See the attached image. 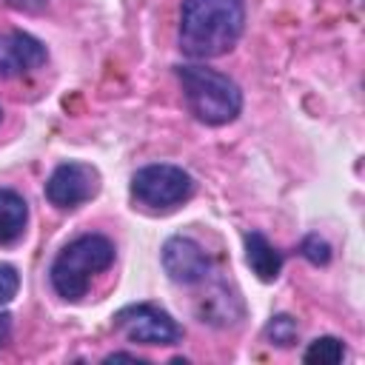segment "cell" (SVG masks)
<instances>
[{
    "label": "cell",
    "instance_id": "obj_17",
    "mask_svg": "<svg viewBox=\"0 0 365 365\" xmlns=\"http://www.w3.org/2000/svg\"><path fill=\"white\" fill-rule=\"evenodd\" d=\"M9 334H11V314L0 311V345L9 339Z\"/></svg>",
    "mask_w": 365,
    "mask_h": 365
},
{
    "label": "cell",
    "instance_id": "obj_6",
    "mask_svg": "<svg viewBox=\"0 0 365 365\" xmlns=\"http://www.w3.org/2000/svg\"><path fill=\"white\" fill-rule=\"evenodd\" d=\"M100 171L91 163L66 160L46 180V200L60 211H74L100 194Z\"/></svg>",
    "mask_w": 365,
    "mask_h": 365
},
{
    "label": "cell",
    "instance_id": "obj_4",
    "mask_svg": "<svg viewBox=\"0 0 365 365\" xmlns=\"http://www.w3.org/2000/svg\"><path fill=\"white\" fill-rule=\"evenodd\" d=\"M194 177L174 163H148L131 174V200L148 211H171L191 200Z\"/></svg>",
    "mask_w": 365,
    "mask_h": 365
},
{
    "label": "cell",
    "instance_id": "obj_18",
    "mask_svg": "<svg viewBox=\"0 0 365 365\" xmlns=\"http://www.w3.org/2000/svg\"><path fill=\"white\" fill-rule=\"evenodd\" d=\"M0 120H3V108H0Z\"/></svg>",
    "mask_w": 365,
    "mask_h": 365
},
{
    "label": "cell",
    "instance_id": "obj_14",
    "mask_svg": "<svg viewBox=\"0 0 365 365\" xmlns=\"http://www.w3.org/2000/svg\"><path fill=\"white\" fill-rule=\"evenodd\" d=\"M20 291V274L14 265L0 262V305H9Z\"/></svg>",
    "mask_w": 365,
    "mask_h": 365
},
{
    "label": "cell",
    "instance_id": "obj_13",
    "mask_svg": "<svg viewBox=\"0 0 365 365\" xmlns=\"http://www.w3.org/2000/svg\"><path fill=\"white\" fill-rule=\"evenodd\" d=\"M299 257H305L311 265H328L331 262V245L319 234H308L299 242Z\"/></svg>",
    "mask_w": 365,
    "mask_h": 365
},
{
    "label": "cell",
    "instance_id": "obj_8",
    "mask_svg": "<svg viewBox=\"0 0 365 365\" xmlns=\"http://www.w3.org/2000/svg\"><path fill=\"white\" fill-rule=\"evenodd\" d=\"M48 60L46 46L29 31H3L0 34V80H14L37 71Z\"/></svg>",
    "mask_w": 365,
    "mask_h": 365
},
{
    "label": "cell",
    "instance_id": "obj_9",
    "mask_svg": "<svg viewBox=\"0 0 365 365\" xmlns=\"http://www.w3.org/2000/svg\"><path fill=\"white\" fill-rule=\"evenodd\" d=\"M245 262L257 274V279L274 282L282 274L285 257H282V251H277L271 245V240L262 231H248L245 234Z\"/></svg>",
    "mask_w": 365,
    "mask_h": 365
},
{
    "label": "cell",
    "instance_id": "obj_15",
    "mask_svg": "<svg viewBox=\"0 0 365 365\" xmlns=\"http://www.w3.org/2000/svg\"><path fill=\"white\" fill-rule=\"evenodd\" d=\"M6 3L17 11H26V14H40L48 6V0H6Z\"/></svg>",
    "mask_w": 365,
    "mask_h": 365
},
{
    "label": "cell",
    "instance_id": "obj_2",
    "mask_svg": "<svg viewBox=\"0 0 365 365\" xmlns=\"http://www.w3.org/2000/svg\"><path fill=\"white\" fill-rule=\"evenodd\" d=\"M117 251L114 242L103 234H80L66 242L48 268V282L54 294L66 302H80L91 279L111 268Z\"/></svg>",
    "mask_w": 365,
    "mask_h": 365
},
{
    "label": "cell",
    "instance_id": "obj_1",
    "mask_svg": "<svg viewBox=\"0 0 365 365\" xmlns=\"http://www.w3.org/2000/svg\"><path fill=\"white\" fill-rule=\"evenodd\" d=\"M245 31V0H182L180 51L191 60H211L231 51Z\"/></svg>",
    "mask_w": 365,
    "mask_h": 365
},
{
    "label": "cell",
    "instance_id": "obj_12",
    "mask_svg": "<svg viewBox=\"0 0 365 365\" xmlns=\"http://www.w3.org/2000/svg\"><path fill=\"white\" fill-rule=\"evenodd\" d=\"M265 339L271 342V345H277V348H291L294 342H297V336H299V325H297V319L291 317V314H274L268 322H265Z\"/></svg>",
    "mask_w": 365,
    "mask_h": 365
},
{
    "label": "cell",
    "instance_id": "obj_16",
    "mask_svg": "<svg viewBox=\"0 0 365 365\" xmlns=\"http://www.w3.org/2000/svg\"><path fill=\"white\" fill-rule=\"evenodd\" d=\"M120 359H125V362H137V365H140V362H145L143 356H137V354H128V351H114V354H108L103 362H120Z\"/></svg>",
    "mask_w": 365,
    "mask_h": 365
},
{
    "label": "cell",
    "instance_id": "obj_7",
    "mask_svg": "<svg viewBox=\"0 0 365 365\" xmlns=\"http://www.w3.org/2000/svg\"><path fill=\"white\" fill-rule=\"evenodd\" d=\"M160 262L168 279L177 285H200L211 274V257L194 237L185 234H174L163 242Z\"/></svg>",
    "mask_w": 365,
    "mask_h": 365
},
{
    "label": "cell",
    "instance_id": "obj_5",
    "mask_svg": "<svg viewBox=\"0 0 365 365\" xmlns=\"http://www.w3.org/2000/svg\"><path fill=\"white\" fill-rule=\"evenodd\" d=\"M114 328L137 345H177L182 339L180 322L154 302H131L111 317Z\"/></svg>",
    "mask_w": 365,
    "mask_h": 365
},
{
    "label": "cell",
    "instance_id": "obj_10",
    "mask_svg": "<svg viewBox=\"0 0 365 365\" xmlns=\"http://www.w3.org/2000/svg\"><path fill=\"white\" fill-rule=\"evenodd\" d=\"M29 225V202L14 188H0V245H11Z\"/></svg>",
    "mask_w": 365,
    "mask_h": 365
},
{
    "label": "cell",
    "instance_id": "obj_11",
    "mask_svg": "<svg viewBox=\"0 0 365 365\" xmlns=\"http://www.w3.org/2000/svg\"><path fill=\"white\" fill-rule=\"evenodd\" d=\"M345 359V342L336 336H317L302 351V362H319V365H336Z\"/></svg>",
    "mask_w": 365,
    "mask_h": 365
},
{
    "label": "cell",
    "instance_id": "obj_3",
    "mask_svg": "<svg viewBox=\"0 0 365 365\" xmlns=\"http://www.w3.org/2000/svg\"><path fill=\"white\" fill-rule=\"evenodd\" d=\"M177 80L182 86L188 111L200 123L225 125L240 117L242 91L228 74H222L205 63H182V66H177Z\"/></svg>",
    "mask_w": 365,
    "mask_h": 365
}]
</instances>
